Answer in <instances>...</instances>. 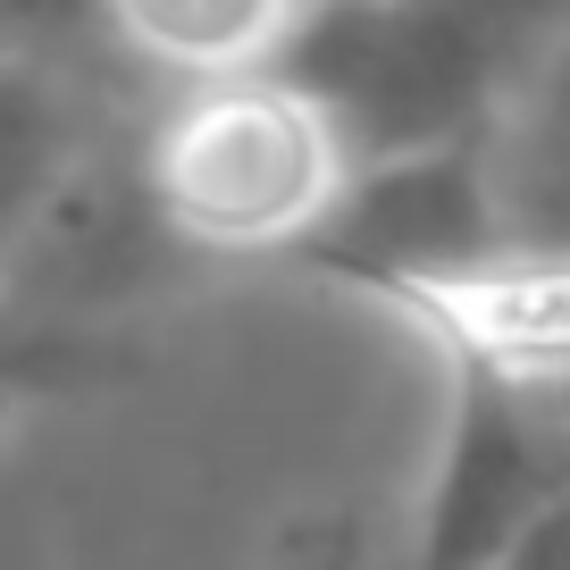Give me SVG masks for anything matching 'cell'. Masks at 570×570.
Returning <instances> with one entry per match:
<instances>
[{"instance_id": "6da1fadb", "label": "cell", "mask_w": 570, "mask_h": 570, "mask_svg": "<svg viewBox=\"0 0 570 570\" xmlns=\"http://www.w3.org/2000/svg\"><path fill=\"white\" fill-rule=\"evenodd\" d=\"M353 177V142L285 68L177 85L142 151V194L168 235L218 261H294Z\"/></svg>"}, {"instance_id": "7a4b0ae2", "label": "cell", "mask_w": 570, "mask_h": 570, "mask_svg": "<svg viewBox=\"0 0 570 570\" xmlns=\"http://www.w3.org/2000/svg\"><path fill=\"white\" fill-rule=\"evenodd\" d=\"M529 0H320L277 68L336 118L353 160L479 135Z\"/></svg>"}, {"instance_id": "3957f363", "label": "cell", "mask_w": 570, "mask_h": 570, "mask_svg": "<svg viewBox=\"0 0 570 570\" xmlns=\"http://www.w3.org/2000/svg\"><path fill=\"white\" fill-rule=\"evenodd\" d=\"M570 495V411L487 370H445V428L420 512L403 529L411 570H495Z\"/></svg>"}, {"instance_id": "277c9868", "label": "cell", "mask_w": 570, "mask_h": 570, "mask_svg": "<svg viewBox=\"0 0 570 570\" xmlns=\"http://www.w3.org/2000/svg\"><path fill=\"white\" fill-rule=\"evenodd\" d=\"M370 303L394 311L403 327H420L445 370H487L570 403V244L495 235L470 261L377 285Z\"/></svg>"}, {"instance_id": "5b68a950", "label": "cell", "mask_w": 570, "mask_h": 570, "mask_svg": "<svg viewBox=\"0 0 570 570\" xmlns=\"http://www.w3.org/2000/svg\"><path fill=\"white\" fill-rule=\"evenodd\" d=\"M92 9L135 68L168 85H202V76L277 68L320 0H92Z\"/></svg>"}, {"instance_id": "8992f818", "label": "cell", "mask_w": 570, "mask_h": 570, "mask_svg": "<svg viewBox=\"0 0 570 570\" xmlns=\"http://www.w3.org/2000/svg\"><path fill=\"white\" fill-rule=\"evenodd\" d=\"M76 168V109L51 68L0 59V252L26 244Z\"/></svg>"}, {"instance_id": "52a82bcc", "label": "cell", "mask_w": 570, "mask_h": 570, "mask_svg": "<svg viewBox=\"0 0 570 570\" xmlns=\"http://www.w3.org/2000/svg\"><path fill=\"white\" fill-rule=\"evenodd\" d=\"M285 570H411L403 537H370L361 520H303L294 546H285Z\"/></svg>"}, {"instance_id": "ba28073f", "label": "cell", "mask_w": 570, "mask_h": 570, "mask_svg": "<svg viewBox=\"0 0 570 570\" xmlns=\"http://www.w3.org/2000/svg\"><path fill=\"white\" fill-rule=\"evenodd\" d=\"M495 570H570V495L562 503H553V512L546 520H537V529L529 537H520V546L512 553H503V562Z\"/></svg>"}, {"instance_id": "9c48e42d", "label": "cell", "mask_w": 570, "mask_h": 570, "mask_svg": "<svg viewBox=\"0 0 570 570\" xmlns=\"http://www.w3.org/2000/svg\"><path fill=\"white\" fill-rule=\"evenodd\" d=\"M18 403H26V377H18V370H0V428L18 420Z\"/></svg>"}]
</instances>
